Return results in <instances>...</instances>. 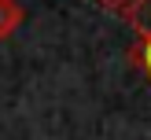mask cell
<instances>
[{"label":"cell","mask_w":151,"mask_h":140,"mask_svg":"<svg viewBox=\"0 0 151 140\" xmlns=\"http://www.w3.org/2000/svg\"><path fill=\"white\" fill-rule=\"evenodd\" d=\"M129 63L140 70V78L151 85V33H137V41L129 44Z\"/></svg>","instance_id":"6da1fadb"},{"label":"cell","mask_w":151,"mask_h":140,"mask_svg":"<svg viewBox=\"0 0 151 140\" xmlns=\"http://www.w3.org/2000/svg\"><path fill=\"white\" fill-rule=\"evenodd\" d=\"M96 4H103L107 11H114V15H122V19H125V15L137 7V0H96Z\"/></svg>","instance_id":"277c9868"},{"label":"cell","mask_w":151,"mask_h":140,"mask_svg":"<svg viewBox=\"0 0 151 140\" xmlns=\"http://www.w3.org/2000/svg\"><path fill=\"white\" fill-rule=\"evenodd\" d=\"M129 26H137V33H151V0H137L129 15H125Z\"/></svg>","instance_id":"3957f363"},{"label":"cell","mask_w":151,"mask_h":140,"mask_svg":"<svg viewBox=\"0 0 151 140\" xmlns=\"http://www.w3.org/2000/svg\"><path fill=\"white\" fill-rule=\"evenodd\" d=\"M19 26H22V7L15 0H0V41H7Z\"/></svg>","instance_id":"7a4b0ae2"}]
</instances>
